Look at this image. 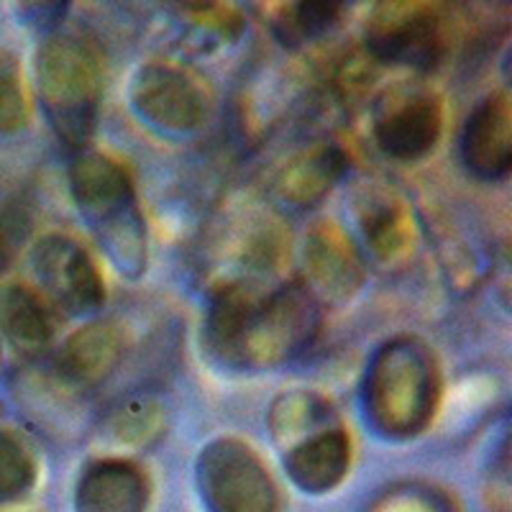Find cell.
<instances>
[{
	"label": "cell",
	"mask_w": 512,
	"mask_h": 512,
	"mask_svg": "<svg viewBox=\"0 0 512 512\" xmlns=\"http://www.w3.org/2000/svg\"><path fill=\"white\" fill-rule=\"evenodd\" d=\"M320 331V303L305 282L259 297L221 285L205 310V344L228 367H280L303 356Z\"/></svg>",
	"instance_id": "6da1fadb"
},
{
	"label": "cell",
	"mask_w": 512,
	"mask_h": 512,
	"mask_svg": "<svg viewBox=\"0 0 512 512\" xmlns=\"http://www.w3.org/2000/svg\"><path fill=\"white\" fill-rule=\"evenodd\" d=\"M441 397L436 356L420 338H392L372 356L364 379V413L374 431L408 441L431 425Z\"/></svg>",
	"instance_id": "7a4b0ae2"
},
{
	"label": "cell",
	"mask_w": 512,
	"mask_h": 512,
	"mask_svg": "<svg viewBox=\"0 0 512 512\" xmlns=\"http://www.w3.org/2000/svg\"><path fill=\"white\" fill-rule=\"evenodd\" d=\"M70 192L118 272L139 280L146 269V226L126 167L108 154L80 152L70 164Z\"/></svg>",
	"instance_id": "3957f363"
},
{
	"label": "cell",
	"mask_w": 512,
	"mask_h": 512,
	"mask_svg": "<svg viewBox=\"0 0 512 512\" xmlns=\"http://www.w3.org/2000/svg\"><path fill=\"white\" fill-rule=\"evenodd\" d=\"M36 90L54 134L75 154L85 152L103 100V67L82 36L49 34L36 54Z\"/></svg>",
	"instance_id": "277c9868"
},
{
	"label": "cell",
	"mask_w": 512,
	"mask_h": 512,
	"mask_svg": "<svg viewBox=\"0 0 512 512\" xmlns=\"http://www.w3.org/2000/svg\"><path fill=\"white\" fill-rule=\"evenodd\" d=\"M198 489L210 512H277L272 474L249 443L216 438L198 456Z\"/></svg>",
	"instance_id": "5b68a950"
},
{
	"label": "cell",
	"mask_w": 512,
	"mask_h": 512,
	"mask_svg": "<svg viewBox=\"0 0 512 512\" xmlns=\"http://www.w3.org/2000/svg\"><path fill=\"white\" fill-rule=\"evenodd\" d=\"M31 267L54 303L70 315H90L103 308L105 282L93 256L75 239L49 233L31 249Z\"/></svg>",
	"instance_id": "8992f818"
},
{
	"label": "cell",
	"mask_w": 512,
	"mask_h": 512,
	"mask_svg": "<svg viewBox=\"0 0 512 512\" xmlns=\"http://www.w3.org/2000/svg\"><path fill=\"white\" fill-rule=\"evenodd\" d=\"M136 113L159 131L190 134L208 118V100L200 82L175 64H144L131 82Z\"/></svg>",
	"instance_id": "52a82bcc"
},
{
	"label": "cell",
	"mask_w": 512,
	"mask_h": 512,
	"mask_svg": "<svg viewBox=\"0 0 512 512\" xmlns=\"http://www.w3.org/2000/svg\"><path fill=\"white\" fill-rule=\"evenodd\" d=\"M367 49L374 59L418 72H431L446 52L441 18L425 8L382 11L367 26Z\"/></svg>",
	"instance_id": "ba28073f"
},
{
	"label": "cell",
	"mask_w": 512,
	"mask_h": 512,
	"mask_svg": "<svg viewBox=\"0 0 512 512\" xmlns=\"http://www.w3.org/2000/svg\"><path fill=\"white\" fill-rule=\"evenodd\" d=\"M441 103L428 90L390 95L374 118V141L390 159L415 162L436 149L441 139Z\"/></svg>",
	"instance_id": "9c48e42d"
},
{
	"label": "cell",
	"mask_w": 512,
	"mask_h": 512,
	"mask_svg": "<svg viewBox=\"0 0 512 512\" xmlns=\"http://www.w3.org/2000/svg\"><path fill=\"white\" fill-rule=\"evenodd\" d=\"M461 159L474 177L505 180L512 167V108L505 93L489 95L466 118Z\"/></svg>",
	"instance_id": "30bf717a"
},
{
	"label": "cell",
	"mask_w": 512,
	"mask_h": 512,
	"mask_svg": "<svg viewBox=\"0 0 512 512\" xmlns=\"http://www.w3.org/2000/svg\"><path fill=\"white\" fill-rule=\"evenodd\" d=\"M305 272L315 297L351 300L364 282V262L346 231L331 221H323L310 231L305 241Z\"/></svg>",
	"instance_id": "8fae6325"
},
{
	"label": "cell",
	"mask_w": 512,
	"mask_h": 512,
	"mask_svg": "<svg viewBox=\"0 0 512 512\" xmlns=\"http://www.w3.org/2000/svg\"><path fill=\"white\" fill-rule=\"evenodd\" d=\"M146 502L149 484L134 461H93L75 489V512H146Z\"/></svg>",
	"instance_id": "7c38bea8"
},
{
	"label": "cell",
	"mask_w": 512,
	"mask_h": 512,
	"mask_svg": "<svg viewBox=\"0 0 512 512\" xmlns=\"http://www.w3.org/2000/svg\"><path fill=\"white\" fill-rule=\"evenodd\" d=\"M123 356V333L111 320H93L64 341L57 359L59 377L82 390L111 377Z\"/></svg>",
	"instance_id": "4fadbf2b"
},
{
	"label": "cell",
	"mask_w": 512,
	"mask_h": 512,
	"mask_svg": "<svg viewBox=\"0 0 512 512\" xmlns=\"http://www.w3.org/2000/svg\"><path fill=\"white\" fill-rule=\"evenodd\" d=\"M292 482L310 495L331 492L344 482L351 466V438L341 425L315 433L290 446L285 456Z\"/></svg>",
	"instance_id": "5bb4252c"
},
{
	"label": "cell",
	"mask_w": 512,
	"mask_h": 512,
	"mask_svg": "<svg viewBox=\"0 0 512 512\" xmlns=\"http://www.w3.org/2000/svg\"><path fill=\"white\" fill-rule=\"evenodd\" d=\"M54 328L52 310L31 287H0V333L18 354H44L54 341Z\"/></svg>",
	"instance_id": "9a60e30c"
},
{
	"label": "cell",
	"mask_w": 512,
	"mask_h": 512,
	"mask_svg": "<svg viewBox=\"0 0 512 512\" xmlns=\"http://www.w3.org/2000/svg\"><path fill=\"white\" fill-rule=\"evenodd\" d=\"M346 154L333 144H320L310 152L297 154L277 180V192L287 205L313 208L326 198L341 177H344Z\"/></svg>",
	"instance_id": "2e32d148"
},
{
	"label": "cell",
	"mask_w": 512,
	"mask_h": 512,
	"mask_svg": "<svg viewBox=\"0 0 512 512\" xmlns=\"http://www.w3.org/2000/svg\"><path fill=\"white\" fill-rule=\"evenodd\" d=\"M333 425L338 423L331 402L315 392H287V395L277 397L269 410V431H272L274 441L285 443V446H295V443L333 428Z\"/></svg>",
	"instance_id": "e0dca14e"
},
{
	"label": "cell",
	"mask_w": 512,
	"mask_h": 512,
	"mask_svg": "<svg viewBox=\"0 0 512 512\" xmlns=\"http://www.w3.org/2000/svg\"><path fill=\"white\" fill-rule=\"evenodd\" d=\"M361 231L367 236L369 249L379 259H395L405 254L413 241V221L395 198L372 200L361 210Z\"/></svg>",
	"instance_id": "ac0fdd59"
},
{
	"label": "cell",
	"mask_w": 512,
	"mask_h": 512,
	"mask_svg": "<svg viewBox=\"0 0 512 512\" xmlns=\"http://www.w3.org/2000/svg\"><path fill=\"white\" fill-rule=\"evenodd\" d=\"M341 13H344V3H318V0L295 3L290 11L274 21V34L285 47H297L303 41L328 34L338 24Z\"/></svg>",
	"instance_id": "d6986e66"
},
{
	"label": "cell",
	"mask_w": 512,
	"mask_h": 512,
	"mask_svg": "<svg viewBox=\"0 0 512 512\" xmlns=\"http://www.w3.org/2000/svg\"><path fill=\"white\" fill-rule=\"evenodd\" d=\"M36 484V456L13 431H0V507L21 500Z\"/></svg>",
	"instance_id": "ffe728a7"
},
{
	"label": "cell",
	"mask_w": 512,
	"mask_h": 512,
	"mask_svg": "<svg viewBox=\"0 0 512 512\" xmlns=\"http://www.w3.org/2000/svg\"><path fill=\"white\" fill-rule=\"evenodd\" d=\"M164 425H167V418H164L162 405L154 400H146V397L128 400L126 405H121L111 415L113 436L121 443H128V446L152 443L154 438L162 436Z\"/></svg>",
	"instance_id": "44dd1931"
},
{
	"label": "cell",
	"mask_w": 512,
	"mask_h": 512,
	"mask_svg": "<svg viewBox=\"0 0 512 512\" xmlns=\"http://www.w3.org/2000/svg\"><path fill=\"white\" fill-rule=\"evenodd\" d=\"M31 105L26 98L24 77L13 54L0 49V134H18L29 126Z\"/></svg>",
	"instance_id": "7402d4cb"
},
{
	"label": "cell",
	"mask_w": 512,
	"mask_h": 512,
	"mask_svg": "<svg viewBox=\"0 0 512 512\" xmlns=\"http://www.w3.org/2000/svg\"><path fill=\"white\" fill-rule=\"evenodd\" d=\"M374 512H448L443 502L423 492V489H397L384 497Z\"/></svg>",
	"instance_id": "603a6c76"
},
{
	"label": "cell",
	"mask_w": 512,
	"mask_h": 512,
	"mask_svg": "<svg viewBox=\"0 0 512 512\" xmlns=\"http://www.w3.org/2000/svg\"><path fill=\"white\" fill-rule=\"evenodd\" d=\"M34 11H26V16L34 21L36 29L41 31H57L59 21L64 18V13H67V8H70V3H34Z\"/></svg>",
	"instance_id": "cb8c5ba5"
},
{
	"label": "cell",
	"mask_w": 512,
	"mask_h": 512,
	"mask_svg": "<svg viewBox=\"0 0 512 512\" xmlns=\"http://www.w3.org/2000/svg\"><path fill=\"white\" fill-rule=\"evenodd\" d=\"M8 262H11V251H8L6 236H3V231H0V272H6Z\"/></svg>",
	"instance_id": "d4e9b609"
}]
</instances>
